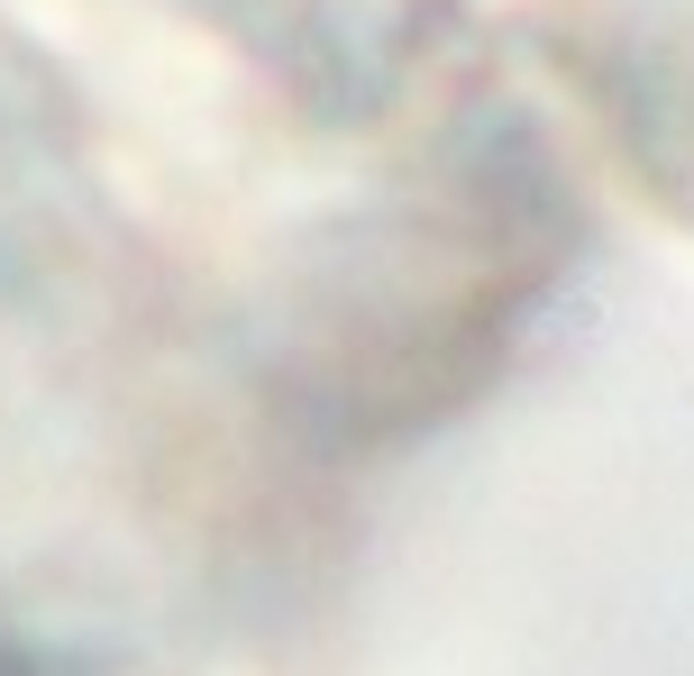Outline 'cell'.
<instances>
[{
  "mask_svg": "<svg viewBox=\"0 0 694 676\" xmlns=\"http://www.w3.org/2000/svg\"><path fill=\"white\" fill-rule=\"evenodd\" d=\"M0 676H64V667L46 658L37 640H10V631H0Z\"/></svg>",
  "mask_w": 694,
  "mask_h": 676,
  "instance_id": "1",
  "label": "cell"
}]
</instances>
